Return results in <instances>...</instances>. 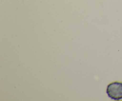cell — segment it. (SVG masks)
Instances as JSON below:
<instances>
[{"label":"cell","instance_id":"obj_1","mask_svg":"<svg viewBox=\"0 0 122 101\" xmlns=\"http://www.w3.org/2000/svg\"><path fill=\"white\" fill-rule=\"evenodd\" d=\"M106 92L112 99H122V82H114L110 83L107 86Z\"/></svg>","mask_w":122,"mask_h":101}]
</instances>
